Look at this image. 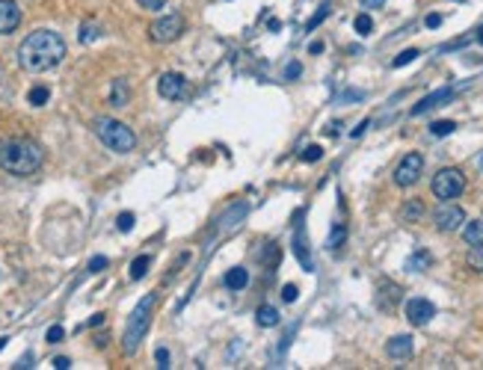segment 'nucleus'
<instances>
[{
    "mask_svg": "<svg viewBox=\"0 0 483 370\" xmlns=\"http://www.w3.org/2000/svg\"><path fill=\"white\" fill-rule=\"evenodd\" d=\"M353 27H356V33H359V36H371V30H374V21H371V15H368V12L356 15Z\"/></svg>",
    "mask_w": 483,
    "mask_h": 370,
    "instance_id": "b1692460",
    "label": "nucleus"
},
{
    "mask_svg": "<svg viewBox=\"0 0 483 370\" xmlns=\"http://www.w3.org/2000/svg\"><path fill=\"white\" fill-rule=\"evenodd\" d=\"M107 264H110V261H107L104 255H95V258L86 264V269H89V273H101V269H107Z\"/></svg>",
    "mask_w": 483,
    "mask_h": 370,
    "instance_id": "c756f323",
    "label": "nucleus"
},
{
    "mask_svg": "<svg viewBox=\"0 0 483 370\" xmlns=\"http://www.w3.org/2000/svg\"><path fill=\"white\" fill-rule=\"evenodd\" d=\"M15 367H33V356H24V358H21V362H18Z\"/></svg>",
    "mask_w": 483,
    "mask_h": 370,
    "instance_id": "79ce46f5",
    "label": "nucleus"
},
{
    "mask_svg": "<svg viewBox=\"0 0 483 370\" xmlns=\"http://www.w3.org/2000/svg\"><path fill=\"white\" fill-rule=\"evenodd\" d=\"M436 317V305L430 300H424V296H415V300L406 302V320L413 323V326H427Z\"/></svg>",
    "mask_w": 483,
    "mask_h": 370,
    "instance_id": "1a4fd4ad",
    "label": "nucleus"
},
{
    "mask_svg": "<svg viewBox=\"0 0 483 370\" xmlns=\"http://www.w3.org/2000/svg\"><path fill=\"white\" fill-rule=\"evenodd\" d=\"M386 0H362V9H380Z\"/></svg>",
    "mask_w": 483,
    "mask_h": 370,
    "instance_id": "a19ab883",
    "label": "nucleus"
},
{
    "mask_svg": "<svg viewBox=\"0 0 483 370\" xmlns=\"http://www.w3.org/2000/svg\"><path fill=\"white\" fill-rule=\"evenodd\" d=\"M320 157H324V148L320 146H309L306 151H302V160H306V163H317Z\"/></svg>",
    "mask_w": 483,
    "mask_h": 370,
    "instance_id": "c85d7f7f",
    "label": "nucleus"
},
{
    "mask_svg": "<svg viewBox=\"0 0 483 370\" xmlns=\"http://www.w3.org/2000/svg\"><path fill=\"white\" fill-rule=\"evenodd\" d=\"M62 57H66V42L53 30H36L18 44V66L30 75L60 66Z\"/></svg>",
    "mask_w": 483,
    "mask_h": 370,
    "instance_id": "f257e3e1",
    "label": "nucleus"
},
{
    "mask_svg": "<svg viewBox=\"0 0 483 370\" xmlns=\"http://www.w3.org/2000/svg\"><path fill=\"white\" fill-rule=\"evenodd\" d=\"M155 305H157V293H148V296H142V300L137 302V308L131 311V320H128V326H125V338H122V349L128 356L137 353L140 341L146 338V332L151 326V311H155Z\"/></svg>",
    "mask_w": 483,
    "mask_h": 370,
    "instance_id": "20e7f679",
    "label": "nucleus"
},
{
    "mask_svg": "<svg viewBox=\"0 0 483 370\" xmlns=\"http://www.w3.org/2000/svg\"><path fill=\"white\" fill-rule=\"evenodd\" d=\"M433 220H436V228L445 231V234H451V231L462 228V222H466V213H462V207L451 204V202H445V204L439 207V211L433 213Z\"/></svg>",
    "mask_w": 483,
    "mask_h": 370,
    "instance_id": "6e6552de",
    "label": "nucleus"
},
{
    "mask_svg": "<svg viewBox=\"0 0 483 370\" xmlns=\"http://www.w3.org/2000/svg\"><path fill=\"white\" fill-rule=\"evenodd\" d=\"M157 92H160V98H166V101H178V98L187 92V77L175 75V71H166V75L157 80Z\"/></svg>",
    "mask_w": 483,
    "mask_h": 370,
    "instance_id": "9d476101",
    "label": "nucleus"
},
{
    "mask_svg": "<svg viewBox=\"0 0 483 370\" xmlns=\"http://www.w3.org/2000/svg\"><path fill=\"white\" fill-rule=\"evenodd\" d=\"M454 131H457V124L448 122V119H442V122H433V124H430V133H433V137H448V133H454Z\"/></svg>",
    "mask_w": 483,
    "mask_h": 370,
    "instance_id": "393cba45",
    "label": "nucleus"
},
{
    "mask_svg": "<svg viewBox=\"0 0 483 370\" xmlns=\"http://www.w3.org/2000/svg\"><path fill=\"white\" fill-rule=\"evenodd\" d=\"M293 249H297V258H300V264L309 269H315V264H311V255H309V249H306V234H302V225L297 228V237H293Z\"/></svg>",
    "mask_w": 483,
    "mask_h": 370,
    "instance_id": "dca6fc26",
    "label": "nucleus"
},
{
    "mask_svg": "<svg viewBox=\"0 0 483 370\" xmlns=\"http://www.w3.org/2000/svg\"><path fill=\"white\" fill-rule=\"evenodd\" d=\"M53 367H57V370H68V367H71V358L57 356V358H53Z\"/></svg>",
    "mask_w": 483,
    "mask_h": 370,
    "instance_id": "4c0bfd02",
    "label": "nucleus"
},
{
    "mask_svg": "<svg viewBox=\"0 0 483 370\" xmlns=\"http://www.w3.org/2000/svg\"><path fill=\"white\" fill-rule=\"evenodd\" d=\"M62 338H66V329H62V326H51L48 335H44V341H48V344H60Z\"/></svg>",
    "mask_w": 483,
    "mask_h": 370,
    "instance_id": "7c9ffc66",
    "label": "nucleus"
},
{
    "mask_svg": "<svg viewBox=\"0 0 483 370\" xmlns=\"http://www.w3.org/2000/svg\"><path fill=\"white\" fill-rule=\"evenodd\" d=\"M137 3H140L142 9H148V12H157V9H164L169 0H137Z\"/></svg>",
    "mask_w": 483,
    "mask_h": 370,
    "instance_id": "72a5a7b5",
    "label": "nucleus"
},
{
    "mask_svg": "<svg viewBox=\"0 0 483 370\" xmlns=\"http://www.w3.org/2000/svg\"><path fill=\"white\" fill-rule=\"evenodd\" d=\"M421 172H424V157L418 155V151H413V155H406V157L397 163V169H395V184H397V187H413V184H418Z\"/></svg>",
    "mask_w": 483,
    "mask_h": 370,
    "instance_id": "0eeeda50",
    "label": "nucleus"
},
{
    "mask_svg": "<svg viewBox=\"0 0 483 370\" xmlns=\"http://www.w3.org/2000/svg\"><path fill=\"white\" fill-rule=\"evenodd\" d=\"M131 101V86L125 77H116L113 86H110V104L116 107V110H122V107H128Z\"/></svg>",
    "mask_w": 483,
    "mask_h": 370,
    "instance_id": "4468645a",
    "label": "nucleus"
},
{
    "mask_svg": "<svg viewBox=\"0 0 483 370\" xmlns=\"http://www.w3.org/2000/svg\"><path fill=\"white\" fill-rule=\"evenodd\" d=\"M297 296H300L297 285H285V287H282V300H285V302H297Z\"/></svg>",
    "mask_w": 483,
    "mask_h": 370,
    "instance_id": "f704fd0d",
    "label": "nucleus"
},
{
    "mask_svg": "<svg viewBox=\"0 0 483 370\" xmlns=\"http://www.w3.org/2000/svg\"><path fill=\"white\" fill-rule=\"evenodd\" d=\"M480 166H483V157H480Z\"/></svg>",
    "mask_w": 483,
    "mask_h": 370,
    "instance_id": "49530a36",
    "label": "nucleus"
},
{
    "mask_svg": "<svg viewBox=\"0 0 483 370\" xmlns=\"http://www.w3.org/2000/svg\"><path fill=\"white\" fill-rule=\"evenodd\" d=\"M430 264V255H427V252H418V255L409 261V269H421V267H427Z\"/></svg>",
    "mask_w": 483,
    "mask_h": 370,
    "instance_id": "2f4dec72",
    "label": "nucleus"
},
{
    "mask_svg": "<svg viewBox=\"0 0 483 370\" xmlns=\"http://www.w3.org/2000/svg\"><path fill=\"white\" fill-rule=\"evenodd\" d=\"M462 189H466V178H462L460 169H439L433 178V196L442 198V202H451L457 198Z\"/></svg>",
    "mask_w": 483,
    "mask_h": 370,
    "instance_id": "39448f33",
    "label": "nucleus"
},
{
    "mask_svg": "<svg viewBox=\"0 0 483 370\" xmlns=\"http://www.w3.org/2000/svg\"><path fill=\"white\" fill-rule=\"evenodd\" d=\"M466 264H469L471 269H478V273H483V243H475V246L469 249Z\"/></svg>",
    "mask_w": 483,
    "mask_h": 370,
    "instance_id": "aec40b11",
    "label": "nucleus"
},
{
    "mask_svg": "<svg viewBox=\"0 0 483 370\" xmlns=\"http://www.w3.org/2000/svg\"><path fill=\"white\" fill-rule=\"evenodd\" d=\"M478 42L483 44V24H480V30H478Z\"/></svg>",
    "mask_w": 483,
    "mask_h": 370,
    "instance_id": "a18cd8bd",
    "label": "nucleus"
},
{
    "mask_svg": "<svg viewBox=\"0 0 483 370\" xmlns=\"http://www.w3.org/2000/svg\"><path fill=\"white\" fill-rule=\"evenodd\" d=\"M133 222H137V216H133L131 211H125V213H119V220H116V228H119V231H131Z\"/></svg>",
    "mask_w": 483,
    "mask_h": 370,
    "instance_id": "cd10ccee",
    "label": "nucleus"
},
{
    "mask_svg": "<svg viewBox=\"0 0 483 370\" xmlns=\"http://www.w3.org/2000/svg\"><path fill=\"white\" fill-rule=\"evenodd\" d=\"M368 128H371V119H365V122L359 124V128H353V133H350V137H353V140H356V137H362V133L368 131Z\"/></svg>",
    "mask_w": 483,
    "mask_h": 370,
    "instance_id": "ea45409f",
    "label": "nucleus"
},
{
    "mask_svg": "<svg viewBox=\"0 0 483 370\" xmlns=\"http://www.w3.org/2000/svg\"><path fill=\"white\" fill-rule=\"evenodd\" d=\"M462 237H466L469 246H475V243H483V220L466 222V228H462Z\"/></svg>",
    "mask_w": 483,
    "mask_h": 370,
    "instance_id": "a211bd4d",
    "label": "nucleus"
},
{
    "mask_svg": "<svg viewBox=\"0 0 483 370\" xmlns=\"http://www.w3.org/2000/svg\"><path fill=\"white\" fill-rule=\"evenodd\" d=\"M21 24V6L15 0H0V36H9Z\"/></svg>",
    "mask_w": 483,
    "mask_h": 370,
    "instance_id": "9b49d317",
    "label": "nucleus"
},
{
    "mask_svg": "<svg viewBox=\"0 0 483 370\" xmlns=\"http://www.w3.org/2000/svg\"><path fill=\"white\" fill-rule=\"evenodd\" d=\"M415 57H418V51H415V48H409V51H404V53H397L391 66H395V68H404V66H409V62H413Z\"/></svg>",
    "mask_w": 483,
    "mask_h": 370,
    "instance_id": "bb28decb",
    "label": "nucleus"
},
{
    "mask_svg": "<svg viewBox=\"0 0 483 370\" xmlns=\"http://www.w3.org/2000/svg\"><path fill=\"white\" fill-rule=\"evenodd\" d=\"M155 358H157V367H160V370H169V353H166L164 347L157 349V356H155Z\"/></svg>",
    "mask_w": 483,
    "mask_h": 370,
    "instance_id": "e433bc0d",
    "label": "nucleus"
},
{
    "mask_svg": "<svg viewBox=\"0 0 483 370\" xmlns=\"http://www.w3.org/2000/svg\"><path fill=\"white\" fill-rule=\"evenodd\" d=\"M246 285H249V273L244 267H235V269H229V273H226V287H229V291H244Z\"/></svg>",
    "mask_w": 483,
    "mask_h": 370,
    "instance_id": "2eb2a0df",
    "label": "nucleus"
},
{
    "mask_svg": "<svg viewBox=\"0 0 483 370\" xmlns=\"http://www.w3.org/2000/svg\"><path fill=\"white\" fill-rule=\"evenodd\" d=\"M101 323H104V314H95V317L89 320V326H101Z\"/></svg>",
    "mask_w": 483,
    "mask_h": 370,
    "instance_id": "37998d69",
    "label": "nucleus"
},
{
    "mask_svg": "<svg viewBox=\"0 0 483 370\" xmlns=\"http://www.w3.org/2000/svg\"><path fill=\"white\" fill-rule=\"evenodd\" d=\"M300 75H302V66H300V62H291L288 71H285V80H297Z\"/></svg>",
    "mask_w": 483,
    "mask_h": 370,
    "instance_id": "c9c22d12",
    "label": "nucleus"
},
{
    "mask_svg": "<svg viewBox=\"0 0 483 370\" xmlns=\"http://www.w3.org/2000/svg\"><path fill=\"white\" fill-rule=\"evenodd\" d=\"M424 24L430 27V30H436V27L442 24V15H436V12H433V15H427V21H424Z\"/></svg>",
    "mask_w": 483,
    "mask_h": 370,
    "instance_id": "58836bf2",
    "label": "nucleus"
},
{
    "mask_svg": "<svg viewBox=\"0 0 483 370\" xmlns=\"http://www.w3.org/2000/svg\"><path fill=\"white\" fill-rule=\"evenodd\" d=\"M98 36H101V30H98V27L95 24H83V27H80V42H95L98 39Z\"/></svg>",
    "mask_w": 483,
    "mask_h": 370,
    "instance_id": "a878e982",
    "label": "nucleus"
},
{
    "mask_svg": "<svg viewBox=\"0 0 483 370\" xmlns=\"http://www.w3.org/2000/svg\"><path fill=\"white\" fill-rule=\"evenodd\" d=\"M148 267H151V258L148 255H140L137 261H133V264H131V278H133V282H140V278L148 273Z\"/></svg>",
    "mask_w": 483,
    "mask_h": 370,
    "instance_id": "4be33fe9",
    "label": "nucleus"
},
{
    "mask_svg": "<svg viewBox=\"0 0 483 370\" xmlns=\"http://www.w3.org/2000/svg\"><path fill=\"white\" fill-rule=\"evenodd\" d=\"M48 98H51L48 86H33L30 92H27V101H30L33 107H44V104H48Z\"/></svg>",
    "mask_w": 483,
    "mask_h": 370,
    "instance_id": "6ab92c4d",
    "label": "nucleus"
},
{
    "mask_svg": "<svg viewBox=\"0 0 483 370\" xmlns=\"http://www.w3.org/2000/svg\"><path fill=\"white\" fill-rule=\"evenodd\" d=\"M181 33H184V18L181 15H164V18H157V21L148 27L151 42H157V44L175 42Z\"/></svg>",
    "mask_w": 483,
    "mask_h": 370,
    "instance_id": "423d86ee",
    "label": "nucleus"
},
{
    "mask_svg": "<svg viewBox=\"0 0 483 370\" xmlns=\"http://www.w3.org/2000/svg\"><path fill=\"white\" fill-rule=\"evenodd\" d=\"M386 353H389V358H395V362H404V358L413 356V338H409V335H395L386 344Z\"/></svg>",
    "mask_w": 483,
    "mask_h": 370,
    "instance_id": "f8f14e48",
    "label": "nucleus"
},
{
    "mask_svg": "<svg viewBox=\"0 0 483 370\" xmlns=\"http://www.w3.org/2000/svg\"><path fill=\"white\" fill-rule=\"evenodd\" d=\"M448 98H454V89L451 86H445V89H436L433 95H427V98H421L415 107H413V116H421V113H427V110H433V107H439L442 101H448Z\"/></svg>",
    "mask_w": 483,
    "mask_h": 370,
    "instance_id": "ddd939ff",
    "label": "nucleus"
},
{
    "mask_svg": "<svg viewBox=\"0 0 483 370\" xmlns=\"http://www.w3.org/2000/svg\"><path fill=\"white\" fill-rule=\"evenodd\" d=\"M344 240H347V225H344V222H338L335 228H332V234H329V249L338 252V249L344 246Z\"/></svg>",
    "mask_w": 483,
    "mask_h": 370,
    "instance_id": "412c9836",
    "label": "nucleus"
},
{
    "mask_svg": "<svg viewBox=\"0 0 483 370\" xmlns=\"http://www.w3.org/2000/svg\"><path fill=\"white\" fill-rule=\"evenodd\" d=\"M421 213H424V204L418 202V198H413L406 207H404V220L406 222H415V220H421Z\"/></svg>",
    "mask_w": 483,
    "mask_h": 370,
    "instance_id": "5701e85b",
    "label": "nucleus"
},
{
    "mask_svg": "<svg viewBox=\"0 0 483 370\" xmlns=\"http://www.w3.org/2000/svg\"><path fill=\"white\" fill-rule=\"evenodd\" d=\"M326 15H329V6H320V9H317V12H315V18H311V21L306 24V30H315V27H317L320 21H324V18H326Z\"/></svg>",
    "mask_w": 483,
    "mask_h": 370,
    "instance_id": "473e14b6",
    "label": "nucleus"
},
{
    "mask_svg": "<svg viewBox=\"0 0 483 370\" xmlns=\"http://www.w3.org/2000/svg\"><path fill=\"white\" fill-rule=\"evenodd\" d=\"M44 160V151L39 142L24 140V137H6L0 140V169L9 175H33L39 172Z\"/></svg>",
    "mask_w": 483,
    "mask_h": 370,
    "instance_id": "f03ea898",
    "label": "nucleus"
},
{
    "mask_svg": "<svg viewBox=\"0 0 483 370\" xmlns=\"http://www.w3.org/2000/svg\"><path fill=\"white\" fill-rule=\"evenodd\" d=\"M92 128H95V137L101 140L110 151H116V155H131V151L137 148V137H133V131L125 122H119V119L98 116V119L92 122Z\"/></svg>",
    "mask_w": 483,
    "mask_h": 370,
    "instance_id": "7ed1b4c3",
    "label": "nucleus"
},
{
    "mask_svg": "<svg viewBox=\"0 0 483 370\" xmlns=\"http://www.w3.org/2000/svg\"><path fill=\"white\" fill-rule=\"evenodd\" d=\"M255 317H258V326H264V329H270L279 323V311L273 308V305H261V308L255 311Z\"/></svg>",
    "mask_w": 483,
    "mask_h": 370,
    "instance_id": "f3484780",
    "label": "nucleus"
},
{
    "mask_svg": "<svg viewBox=\"0 0 483 370\" xmlns=\"http://www.w3.org/2000/svg\"><path fill=\"white\" fill-rule=\"evenodd\" d=\"M270 30H282V21H279V18H270Z\"/></svg>",
    "mask_w": 483,
    "mask_h": 370,
    "instance_id": "c03bdc74",
    "label": "nucleus"
}]
</instances>
